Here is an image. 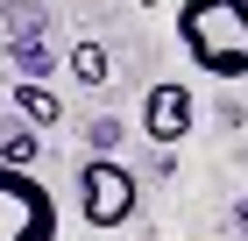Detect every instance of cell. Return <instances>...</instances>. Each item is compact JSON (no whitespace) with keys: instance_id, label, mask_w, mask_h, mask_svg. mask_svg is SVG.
<instances>
[{"instance_id":"obj_1","label":"cell","mask_w":248,"mask_h":241,"mask_svg":"<svg viewBox=\"0 0 248 241\" xmlns=\"http://www.w3.org/2000/svg\"><path fill=\"white\" fill-rule=\"evenodd\" d=\"M177 43L206 78H248V0H177Z\"/></svg>"},{"instance_id":"obj_2","label":"cell","mask_w":248,"mask_h":241,"mask_svg":"<svg viewBox=\"0 0 248 241\" xmlns=\"http://www.w3.org/2000/svg\"><path fill=\"white\" fill-rule=\"evenodd\" d=\"M135 206H142V177L114 156H85L78 163V220L99 227V234H114V227L135 220Z\"/></svg>"},{"instance_id":"obj_3","label":"cell","mask_w":248,"mask_h":241,"mask_svg":"<svg viewBox=\"0 0 248 241\" xmlns=\"http://www.w3.org/2000/svg\"><path fill=\"white\" fill-rule=\"evenodd\" d=\"M0 241H57V199L36 170L0 163Z\"/></svg>"},{"instance_id":"obj_4","label":"cell","mask_w":248,"mask_h":241,"mask_svg":"<svg viewBox=\"0 0 248 241\" xmlns=\"http://www.w3.org/2000/svg\"><path fill=\"white\" fill-rule=\"evenodd\" d=\"M191 121H199V99H191L185 78H156L149 93H142V135H149V142H163V149L185 142Z\"/></svg>"},{"instance_id":"obj_5","label":"cell","mask_w":248,"mask_h":241,"mask_svg":"<svg viewBox=\"0 0 248 241\" xmlns=\"http://www.w3.org/2000/svg\"><path fill=\"white\" fill-rule=\"evenodd\" d=\"M15 121H29V128H57V121H64V99L50 93V85H36V78H15Z\"/></svg>"},{"instance_id":"obj_6","label":"cell","mask_w":248,"mask_h":241,"mask_svg":"<svg viewBox=\"0 0 248 241\" xmlns=\"http://www.w3.org/2000/svg\"><path fill=\"white\" fill-rule=\"evenodd\" d=\"M36 156H43V135L29 121H0V163L7 170H36Z\"/></svg>"},{"instance_id":"obj_7","label":"cell","mask_w":248,"mask_h":241,"mask_svg":"<svg viewBox=\"0 0 248 241\" xmlns=\"http://www.w3.org/2000/svg\"><path fill=\"white\" fill-rule=\"evenodd\" d=\"M64 64H71L78 85H107V43H71V57H64Z\"/></svg>"},{"instance_id":"obj_8","label":"cell","mask_w":248,"mask_h":241,"mask_svg":"<svg viewBox=\"0 0 248 241\" xmlns=\"http://www.w3.org/2000/svg\"><path fill=\"white\" fill-rule=\"evenodd\" d=\"M85 142H93V156H107V149L121 142V121H93V128H85Z\"/></svg>"},{"instance_id":"obj_9","label":"cell","mask_w":248,"mask_h":241,"mask_svg":"<svg viewBox=\"0 0 248 241\" xmlns=\"http://www.w3.org/2000/svg\"><path fill=\"white\" fill-rule=\"evenodd\" d=\"M241 234H248V206H241Z\"/></svg>"},{"instance_id":"obj_10","label":"cell","mask_w":248,"mask_h":241,"mask_svg":"<svg viewBox=\"0 0 248 241\" xmlns=\"http://www.w3.org/2000/svg\"><path fill=\"white\" fill-rule=\"evenodd\" d=\"M0 36H7V21H0Z\"/></svg>"}]
</instances>
